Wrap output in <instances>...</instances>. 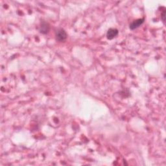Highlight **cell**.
Wrapping results in <instances>:
<instances>
[{
	"instance_id": "3957f363",
	"label": "cell",
	"mask_w": 166,
	"mask_h": 166,
	"mask_svg": "<svg viewBox=\"0 0 166 166\" xmlns=\"http://www.w3.org/2000/svg\"><path fill=\"white\" fill-rule=\"evenodd\" d=\"M50 29V26L47 23L42 21L40 26V32L42 34H47Z\"/></svg>"
},
{
	"instance_id": "5b68a950",
	"label": "cell",
	"mask_w": 166,
	"mask_h": 166,
	"mask_svg": "<svg viewBox=\"0 0 166 166\" xmlns=\"http://www.w3.org/2000/svg\"><path fill=\"white\" fill-rule=\"evenodd\" d=\"M165 11L164 10V11L163 12V13L162 14V18L163 23H165Z\"/></svg>"
},
{
	"instance_id": "7a4b0ae2",
	"label": "cell",
	"mask_w": 166,
	"mask_h": 166,
	"mask_svg": "<svg viewBox=\"0 0 166 166\" xmlns=\"http://www.w3.org/2000/svg\"><path fill=\"white\" fill-rule=\"evenodd\" d=\"M117 35H118V30L116 29H113L111 28L109 29V31H107V37L108 39L109 40H112L113 38H114L115 37H116Z\"/></svg>"
},
{
	"instance_id": "277c9868",
	"label": "cell",
	"mask_w": 166,
	"mask_h": 166,
	"mask_svg": "<svg viewBox=\"0 0 166 166\" xmlns=\"http://www.w3.org/2000/svg\"><path fill=\"white\" fill-rule=\"evenodd\" d=\"M144 22V19H138V20L134 21L133 22L131 23V25H130L129 27L131 30L136 29L138 28L139 26L142 25V23Z\"/></svg>"
},
{
	"instance_id": "6da1fadb",
	"label": "cell",
	"mask_w": 166,
	"mask_h": 166,
	"mask_svg": "<svg viewBox=\"0 0 166 166\" xmlns=\"http://www.w3.org/2000/svg\"><path fill=\"white\" fill-rule=\"evenodd\" d=\"M55 37H56V40L59 42H64L66 40L68 35L63 29H59L55 33Z\"/></svg>"
}]
</instances>
